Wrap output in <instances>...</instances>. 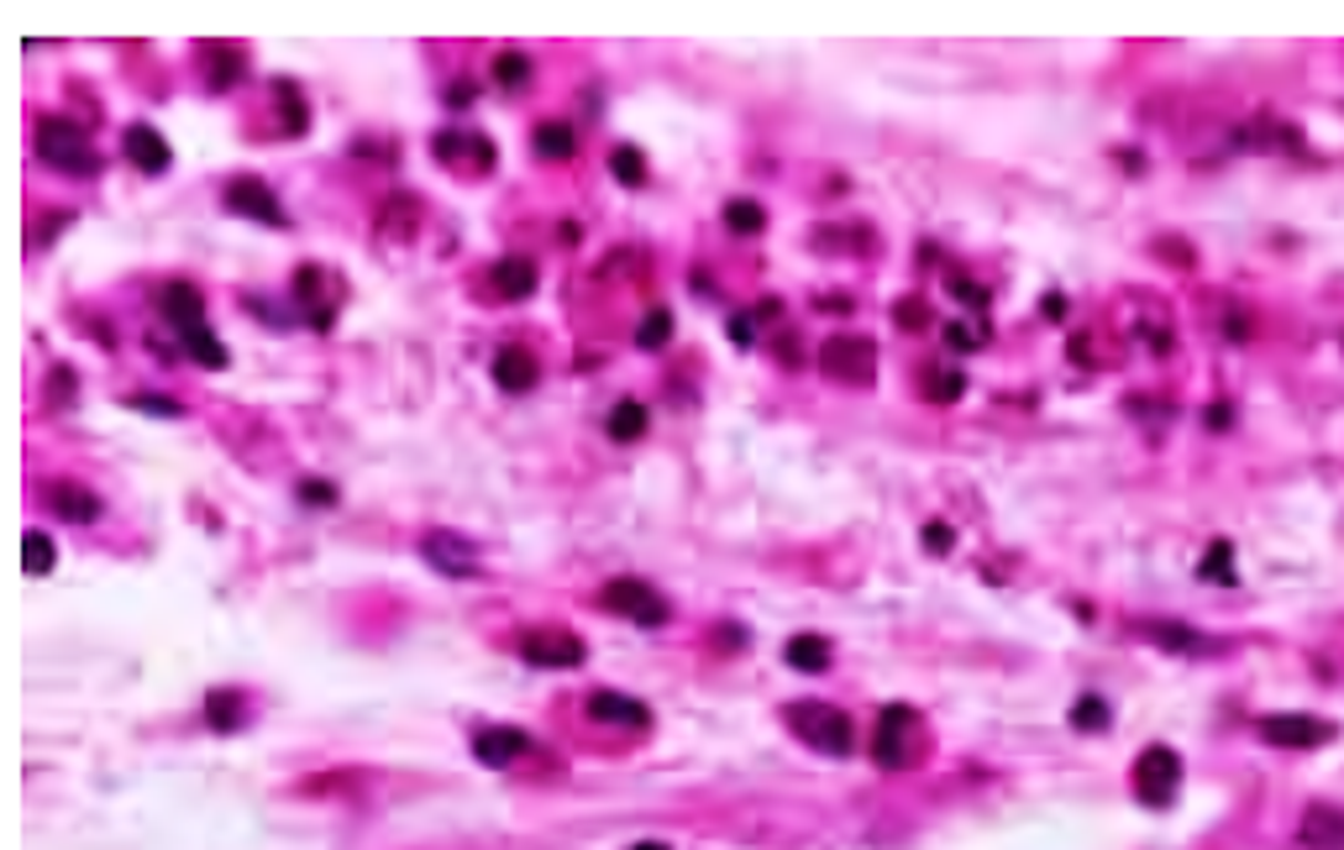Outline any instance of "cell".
<instances>
[{"label": "cell", "instance_id": "6da1fadb", "mask_svg": "<svg viewBox=\"0 0 1344 850\" xmlns=\"http://www.w3.org/2000/svg\"><path fill=\"white\" fill-rule=\"evenodd\" d=\"M783 719L793 725L803 746H814L820 756H851L856 746V730H851V714L824 704V698H803V704H788Z\"/></svg>", "mask_w": 1344, "mask_h": 850}, {"label": "cell", "instance_id": "7a4b0ae2", "mask_svg": "<svg viewBox=\"0 0 1344 850\" xmlns=\"http://www.w3.org/2000/svg\"><path fill=\"white\" fill-rule=\"evenodd\" d=\"M32 142H38V158L48 168H59V174H101V153H95V142L84 137L80 121L42 116Z\"/></svg>", "mask_w": 1344, "mask_h": 850}, {"label": "cell", "instance_id": "3957f363", "mask_svg": "<svg viewBox=\"0 0 1344 850\" xmlns=\"http://www.w3.org/2000/svg\"><path fill=\"white\" fill-rule=\"evenodd\" d=\"M924 740V719L909 704H888L878 709V735H872V761L883 771H903L914 756H920Z\"/></svg>", "mask_w": 1344, "mask_h": 850}, {"label": "cell", "instance_id": "277c9868", "mask_svg": "<svg viewBox=\"0 0 1344 850\" xmlns=\"http://www.w3.org/2000/svg\"><path fill=\"white\" fill-rule=\"evenodd\" d=\"M1129 788H1135V798L1145 809H1166L1177 798V788H1182V756L1171 746H1145L1135 771H1129Z\"/></svg>", "mask_w": 1344, "mask_h": 850}, {"label": "cell", "instance_id": "5b68a950", "mask_svg": "<svg viewBox=\"0 0 1344 850\" xmlns=\"http://www.w3.org/2000/svg\"><path fill=\"white\" fill-rule=\"evenodd\" d=\"M599 604L609 614H625L630 625H646V631L667 625V614H673V604H667L652 583H642V577H609V583L599 588Z\"/></svg>", "mask_w": 1344, "mask_h": 850}, {"label": "cell", "instance_id": "8992f818", "mask_svg": "<svg viewBox=\"0 0 1344 850\" xmlns=\"http://www.w3.org/2000/svg\"><path fill=\"white\" fill-rule=\"evenodd\" d=\"M820 368H824V378L862 389V383L878 378V347H872V337H830L820 347Z\"/></svg>", "mask_w": 1344, "mask_h": 850}, {"label": "cell", "instance_id": "52a82bcc", "mask_svg": "<svg viewBox=\"0 0 1344 850\" xmlns=\"http://www.w3.org/2000/svg\"><path fill=\"white\" fill-rule=\"evenodd\" d=\"M1255 735L1265 746H1276V751H1313V746L1334 740V725L1319 719V714H1265L1255 725Z\"/></svg>", "mask_w": 1344, "mask_h": 850}, {"label": "cell", "instance_id": "ba28073f", "mask_svg": "<svg viewBox=\"0 0 1344 850\" xmlns=\"http://www.w3.org/2000/svg\"><path fill=\"white\" fill-rule=\"evenodd\" d=\"M222 205L232 211V216H242V221H263V226H274V232H284L289 226V216H284V205H279V195L263 184V178H226V190H222Z\"/></svg>", "mask_w": 1344, "mask_h": 850}, {"label": "cell", "instance_id": "9c48e42d", "mask_svg": "<svg viewBox=\"0 0 1344 850\" xmlns=\"http://www.w3.org/2000/svg\"><path fill=\"white\" fill-rule=\"evenodd\" d=\"M158 316L179 331V337H189V331H201L205 326V295L189 284V278H174V284H163L158 289Z\"/></svg>", "mask_w": 1344, "mask_h": 850}, {"label": "cell", "instance_id": "30bf717a", "mask_svg": "<svg viewBox=\"0 0 1344 850\" xmlns=\"http://www.w3.org/2000/svg\"><path fill=\"white\" fill-rule=\"evenodd\" d=\"M521 656L531 662V667H578L583 641L578 635H567V631H525Z\"/></svg>", "mask_w": 1344, "mask_h": 850}, {"label": "cell", "instance_id": "8fae6325", "mask_svg": "<svg viewBox=\"0 0 1344 850\" xmlns=\"http://www.w3.org/2000/svg\"><path fill=\"white\" fill-rule=\"evenodd\" d=\"M421 556L437 567V573H447V577H473V573H479V556H473V546H468L462 535H452V531L421 535Z\"/></svg>", "mask_w": 1344, "mask_h": 850}, {"label": "cell", "instance_id": "7c38bea8", "mask_svg": "<svg viewBox=\"0 0 1344 850\" xmlns=\"http://www.w3.org/2000/svg\"><path fill=\"white\" fill-rule=\"evenodd\" d=\"M588 719L594 725H615V730H652V709L642 698H625V693H588Z\"/></svg>", "mask_w": 1344, "mask_h": 850}, {"label": "cell", "instance_id": "4fadbf2b", "mask_svg": "<svg viewBox=\"0 0 1344 850\" xmlns=\"http://www.w3.org/2000/svg\"><path fill=\"white\" fill-rule=\"evenodd\" d=\"M121 147H126V158L137 163L142 174H168V137H163L158 126L132 121V126L121 132Z\"/></svg>", "mask_w": 1344, "mask_h": 850}, {"label": "cell", "instance_id": "5bb4252c", "mask_svg": "<svg viewBox=\"0 0 1344 850\" xmlns=\"http://www.w3.org/2000/svg\"><path fill=\"white\" fill-rule=\"evenodd\" d=\"M525 751H531V740L515 725H489V730L473 735V756H479L483 767H515V756H525Z\"/></svg>", "mask_w": 1344, "mask_h": 850}, {"label": "cell", "instance_id": "9a60e30c", "mask_svg": "<svg viewBox=\"0 0 1344 850\" xmlns=\"http://www.w3.org/2000/svg\"><path fill=\"white\" fill-rule=\"evenodd\" d=\"M48 510L59 514V520H69V525H95L101 520V499L90 494L84 483H74V478H59L48 489Z\"/></svg>", "mask_w": 1344, "mask_h": 850}, {"label": "cell", "instance_id": "2e32d148", "mask_svg": "<svg viewBox=\"0 0 1344 850\" xmlns=\"http://www.w3.org/2000/svg\"><path fill=\"white\" fill-rule=\"evenodd\" d=\"M536 378H542V362L525 352V347H500L494 352V383H500L504 395H531Z\"/></svg>", "mask_w": 1344, "mask_h": 850}, {"label": "cell", "instance_id": "e0dca14e", "mask_svg": "<svg viewBox=\"0 0 1344 850\" xmlns=\"http://www.w3.org/2000/svg\"><path fill=\"white\" fill-rule=\"evenodd\" d=\"M1303 846L1307 850H1344V809H1328V803H1313L1303 813Z\"/></svg>", "mask_w": 1344, "mask_h": 850}, {"label": "cell", "instance_id": "ac0fdd59", "mask_svg": "<svg viewBox=\"0 0 1344 850\" xmlns=\"http://www.w3.org/2000/svg\"><path fill=\"white\" fill-rule=\"evenodd\" d=\"M437 158L442 163H462V168H489L494 163V147H489V137H479V132H468V137H458V132H437Z\"/></svg>", "mask_w": 1344, "mask_h": 850}, {"label": "cell", "instance_id": "d6986e66", "mask_svg": "<svg viewBox=\"0 0 1344 850\" xmlns=\"http://www.w3.org/2000/svg\"><path fill=\"white\" fill-rule=\"evenodd\" d=\"M489 284H494L504 299H531L536 295V263H531V257H500V263L489 268Z\"/></svg>", "mask_w": 1344, "mask_h": 850}, {"label": "cell", "instance_id": "ffe728a7", "mask_svg": "<svg viewBox=\"0 0 1344 850\" xmlns=\"http://www.w3.org/2000/svg\"><path fill=\"white\" fill-rule=\"evenodd\" d=\"M205 725L216 735H232V730H242L247 725V704H242V693L237 688H216L211 698H205Z\"/></svg>", "mask_w": 1344, "mask_h": 850}, {"label": "cell", "instance_id": "44dd1931", "mask_svg": "<svg viewBox=\"0 0 1344 850\" xmlns=\"http://www.w3.org/2000/svg\"><path fill=\"white\" fill-rule=\"evenodd\" d=\"M268 90H274V105H279V126L289 132V137H300L305 126H310V105H305L300 84H295V80H274Z\"/></svg>", "mask_w": 1344, "mask_h": 850}, {"label": "cell", "instance_id": "7402d4cb", "mask_svg": "<svg viewBox=\"0 0 1344 850\" xmlns=\"http://www.w3.org/2000/svg\"><path fill=\"white\" fill-rule=\"evenodd\" d=\"M531 147H536V158L546 163H562L578 153V137H573V126L567 121H542L536 132H531Z\"/></svg>", "mask_w": 1344, "mask_h": 850}, {"label": "cell", "instance_id": "603a6c76", "mask_svg": "<svg viewBox=\"0 0 1344 850\" xmlns=\"http://www.w3.org/2000/svg\"><path fill=\"white\" fill-rule=\"evenodd\" d=\"M646 426H652V416H646L642 399H620L615 410H609V420H604V431H609V441H642Z\"/></svg>", "mask_w": 1344, "mask_h": 850}, {"label": "cell", "instance_id": "cb8c5ba5", "mask_svg": "<svg viewBox=\"0 0 1344 850\" xmlns=\"http://www.w3.org/2000/svg\"><path fill=\"white\" fill-rule=\"evenodd\" d=\"M783 662L799 667V673H824L830 667V641L824 635H793L783 646Z\"/></svg>", "mask_w": 1344, "mask_h": 850}, {"label": "cell", "instance_id": "d4e9b609", "mask_svg": "<svg viewBox=\"0 0 1344 850\" xmlns=\"http://www.w3.org/2000/svg\"><path fill=\"white\" fill-rule=\"evenodd\" d=\"M725 232H730V237H762L767 211L757 205V199H725Z\"/></svg>", "mask_w": 1344, "mask_h": 850}, {"label": "cell", "instance_id": "484cf974", "mask_svg": "<svg viewBox=\"0 0 1344 850\" xmlns=\"http://www.w3.org/2000/svg\"><path fill=\"white\" fill-rule=\"evenodd\" d=\"M1198 577L1203 583H1224V588H1234L1240 583V573H1234V546L1229 541H1213L1203 552V562H1198Z\"/></svg>", "mask_w": 1344, "mask_h": 850}, {"label": "cell", "instance_id": "4316f807", "mask_svg": "<svg viewBox=\"0 0 1344 850\" xmlns=\"http://www.w3.org/2000/svg\"><path fill=\"white\" fill-rule=\"evenodd\" d=\"M667 341H673V310H667V305H652L646 320L636 326V347H642V352H663Z\"/></svg>", "mask_w": 1344, "mask_h": 850}, {"label": "cell", "instance_id": "83f0119b", "mask_svg": "<svg viewBox=\"0 0 1344 850\" xmlns=\"http://www.w3.org/2000/svg\"><path fill=\"white\" fill-rule=\"evenodd\" d=\"M1145 635H1161V646L1166 652H1213L1208 646V635H1192L1187 625H1166V619H1145L1140 625Z\"/></svg>", "mask_w": 1344, "mask_h": 850}, {"label": "cell", "instance_id": "f1b7e54d", "mask_svg": "<svg viewBox=\"0 0 1344 850\" xmlns=\"http://www.w3.org/2000/svg\"><path fill=\"white\" fill-rule=\"evenodd\" d=\"M489 74H494V84H500L504 95H521L525 84H531V59L525 53H500Z\"/></svg>", "mask_w": 1344, "mask_h": 850}, {"label": "cell", "instance_id": "f546056e", "mask_svg": "<svg viewBox=\"0 0 1344 850\" xmlns=\"http://www.w3.org/2000/svg\"><path fill=\"white\" fill-rule=\"evenodd\" d=\"M184 352H189V362H201V368H226V362H232V357H226V347H222V337H216V331H205V326L184 337Z\"/></svg>", "mask_w": 1344, "mask_h": 850}, {"label": "cell", "instance_id": "4dcf8cb0", "mask_svg": "<svg viewBox=\"0 0 1344 850\" xmlns=\"http://www.w3.org/2000/svg\"><path fill=\"white\" fill-rule=\"evenodd\" d=\"M609 174L620 178L625 190H642V184H646V158L636 153V147H625V142H620V147L609 153Z\"/></svg>", "mask_w": 1344, "mask_h": 850}, {"label": "cell", "instance_id": "1f68e13d", "mask_svg": "<svg viewBox=\"0 0 1344 850\" xmlns=\"http://www.w3.org/2000/svg\"><path fill=\"white\" fill-rule=\"evenodd\" d=\"M21 552H27V556H21V567H27L32 577H38V573H53V562H59V556H53V541H48L42 531H27V535H21Z\"/></svg>", "mask_w": 1344, "mask_h": 850}, {"label": "cell", "instance_id": "d6a6232c", "mask_svg": "<svg viewBox=\"0 0 1344 850\" xmlns=\"http://www.w3.org/2000/svg\"><path fill=\"white\" fill-rule=\"evenodd\" d=\"M1071 725H1077V730H1108V704L1098 698V693H1083V698L1071 704Z\"/></svg>", "mask_w": 1344, "mask_h": 850}, {"label": "cell", "instance_id": "836d02e7", "mask_svg": "<svg viewBox=\"0 0 1344 850\" xmlns=\"http://www.w3.org/2000/svg\"><path fill=\"white\" fill-rule=\"evenodd\" d=\"M962 389H966L962 373H930V389L924 395L935 399V404H951V399H962Z\"/></svg>", "mask_w": 1344, "mask_h": 850}, {"label": "cell", "instance_id": "e575fe53", "mask_svg": "<svg viewBox=\"0 0 1344 850\" xmlns=\"http://www.w3.org/2000/svg\"><path fill=\"white\" fill-rule=\"evenodd\" d=\"M951 295L972 299V310H987V289L983 284H972V278H962V274H951Z\"/></svg>", "mask_w": 1344, "mask_h": 850}, {"label": "cell", "instance_id": "d590c367", "mask_svg": "<svg viewBox=\"0 0 1344 850\" xmlns=\"http://www.w3.org/2000/svg\"><path fill=\"white\" fill-rule=\"evenodd\" d=\"M920 541H924V546H930V552H935V556H945V552H951V546H956V535H951V525H924V535H920Z\"/></svg>", "mask_w": 1344, "mask_h": 850}, {"label": "cell", "instance_id": "8d00e7d4", "mask_svg": "<svg viewBox=\"0 0 1344 850\" xmlns=\"http://www.w3.org/2000/svg\"><path fill=\"white\" fill-rule=\"evenodd\" d=\"M893 320H899L903 331H920V326H924V320H930V316H924V310H920V299H899V310H893Z\"/></svg>", "mask_w": 1344, "mask_h": 850}, {"label": "cell", "instance_id": "74e56055", "mask_svg": "<svg viewBox=\"0 0 1344 850\" xmlns=\"http://www.w3.org/2000/svg\"><path fill=\"white\" fill-rule=\"evenodd\" d=\"M945 341H951V352H977L983 331H966V326H945Z\"/></svg>", "mask_w": 1344, "mask_h": 850}, {"label": "cell", "instance_id": "f35d334b", "mask_svg": "<svg viewBox=\"0 0 1344 850\" xmlns=\"http://www.w3.org/2000/svg\"><path fill=\"white\" fill-rule=\"evenodd\" d=\"M132 410H147V416H168V420L179 416V404H174V399H147V395L132 399Z\"/></svg>", "mask_w": 1344, "mask_h": 850}, {"label": "cell", "instance_id": "ab89813d", "mask_svg": "<svg viewBox=\"0 0 1344 850\" xmlns=\"http://www.w3.org/2000/svg\"><path fill=\"white\" fill-rule=\"evenodd\" d=\"M473 100H479V90H473V84H468V80L447 84V105H452V111H462V105H473Z\"/></svg>", "mask_w": 1344, "mask_h": 850}, {"label": "cell", "instance_id": "60d3db41", "mask_svg": "<svg viewBox=\"0 0 1344 850\" xmlns=\"http://www.w3.org/2000/svg\"><path fill=\"white\" fill-rule=\"evenodd\" d=\"M300 499L305 504H337V489H326V483H300Z\"/></svg>", "mask_w": 1344, "mask_h": 850}, {"label": "cell", "instance_id": "b9f144b4", "mask_svg": "<svg viewBox=\"0 0 1344 850\" xmlns=\"http://www.w3.org/2000/svg\"><path fill=\"white\" fill-rule=\"evenodd\" d=\"M1040 316H1045V320H1061V316H1066V299H1061V295H1045V299H1040Z\"/></svg>", "mask_w": 1344, "mask_h": 850}, {"label": "cell", "instance_id": "7bdbcfd3", "mask_svg": "<svg viewBox=\"0 0 1344 850\" xmlns=\"http://www.w3.org/2000/svg\"><path fill=\"white\" fill-rule=\"evenodd\" d=\"M1203 420L1213 426V431H1219V426H1229V420H1234V410H1229V404H1208V416H1203Z\"/></svg>", "mask_w": 1344, "mask_h": 850}, {"label": "cell", "instance_id": "ee69618b", "mask_svg": "<svg viewBox=\"0 0 1344 850\" xmlns=\"http://www.w3.org/2000/svg\"><path fill=\"white\" fill-rule=\"evenodd\" d=\"M630 850H673V846H663V840H636Z\"/></svg>", "mask_w": 1344, "mask_h": 850}]
</instances>
